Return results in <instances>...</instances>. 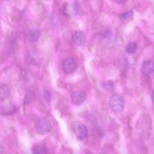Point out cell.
I'll return each instance as SVG.
<instances>
[{"label": "cell", "mask_w": 154, "mask_h": 154, "mask_svg": "<svg viewBox=\"0 0 154 154\" xmlns=\"http://www.w3.org/2000/svg\"><path fill=\"white\" fill-rule=\"evenodd\" d=\"M108 104L110 108L112 111L115 112H120L124 108V99L120 95L113 94L110 97Z\"/></svg>", "instance_id": "obj_1"}, {"label": "cell", "mask_w": 154, "mask_h": 154, "mask_svg": "<svg viewBox=\"0 0 154 154\" xmlns=\"http://www.w3.org/2000/svg\"><path fill=\"white\" fill-rule=\"evenodd\" d=\"M35 127L37 132L41 134L48 132L51 128L49 122L45 118L38 120L35 123Z\"/></svg>", "instance_id": "obj_2"}, {"label": "cell", "mask_w": 154, "mask_h": 154, "mask_svg": "<svg viewBox=\"0 0 154 154\" xmlns=\"http://www.w3.org/2000/svg\"><path fill=\"white\" fill-rule=\"evenodd\" d=\"M62 66L63 72L67 74L74 72L77 66L76 62L72 58H68L65 59L63 62Z\"/></svg>", "instance_id": "obj_3"}, {"label": "cell", "mask_w": 154, "mask_h": 154, "mask_svg": "<svg viewBox=\"0 0 154 154\" xmlns=\"http://www.w3.org/2000/svg\"><path fill=\"white\" fill-rule=\"evenodd\" d=\"M17 110L15 105L11 102H8L2 104L0 106V114L3 116L11 115Z\"/></svg>", "instance_id": "obj_4"}, {"label": "cell", "mask_w": 154, "mask_h": 154, "mask_svg": "<svg viewBox=\"0 0 154 154\" xmlns=\"http://www.w3.org/2000/svg\"><path fill=\"white\" fill-rule=\"evenodd\" d=\"M70 97L72 103L76 105H79L84 101L86 95L83 91H77L73 92L71 95Z\"/></svg>", "instance_id": "obj_5"}, {"label": "cell", "mask_w": 154, "mask_h": 154, "mask_svg": "<svg viewBox=\"0 0 154 154\" xmlns=\"http://www.w3.org/2000/svg\"><path fill=\"white\" fill-rule=\"evenodd\" d=\"M72 39L74 44L78 46H82L84 45L85 42L86 37L85 34L82 32L76 31L73 34Z\"/></svg>", "instance_id": "obj_6"}, {"label": "cell", "mask_w": 154, "mask_h": 154, "mask_svg": "<svg viewBox=\"0 0 154 154\" xmlns=\"http://www.w3.org/2000/svg\"><path fill=\"white\" fill-rule=\"evenodd\" d=\"M153 63L150 60H146L142 63L141 71L142 73L145 75L150 76L154 72Z\"/></svg>", "instance_id": "obj_7"}, {"label": "cell", "mask_w": 154, "mask_h": 154, "mask_svg": "<svg viewBox=\"0 0 154 154\" xmlns=\"http://www.w3.org/2000/svg\"><path fill=\"white\" fill-rule=\"evenodd\" d=\"M10 94V90L8 86L5 83H0V99L5 100L7 98Z\"/></svg>", "instance_id": "obj_8"}, {"label": "cell", "mask_w": 154, "mask_h": 154, "mask_svg": "<svg viewBox=\"0 0 154 154\" xmlns=\"http://www.w3.org/2000/svg\"><path fill=\"white\" fill-rule=\"evenodd\" d=\"M88 130L87 127L83 124H79L77 128V136L80 139L83 140L87 136Z\"/></svg>", "instance_id": "obj_9"}, {"label": "cell", "mask_w": 154, "mask_h": 154, "mask_svg": "<svg viewBox=\"0 0 154 154\" xmlns=\"http://www.w3.org/2000/svg\"><path fill=\"white\" fill-rule=\"evenodd\" d=\"M39 35V32L37 30H31L27 33V37L31 42H35L38 39Z\"/></svg>", "instance_id": "obj_10"}, {"label": "cell", "mask_w": 154, "mask_h": 154, "mask_svg": "<svg viewBox=\"0 0 154 154\" xmlns=\"http://www.w3.org/2000/svg\"><path fill=\"white\" fill-rule=\"evenodd\" d=\"M137 48V44L134 42H129L126 47V51L129 54H133L136 51Z\"/></svg>", "instance_id": "obj_11"}, {"label": "cell", "mask_w": 154, "mask_h": 154, "mask_svg": "<svg viewBox=\"0 0 154 154\" xmlns=\"http://www.w3.org/2000/svg\"><path fill=\"white\" fill-rule=\"evenodd\" d=\"M34 154H44L47 153V150L45 147L42 145H36L34 146L32 150Z\"/></svg>", "instance_id": "obj_12"}, {"label": "cell", "mask_w": 154, "mask_h": 154, "mask_svg": "<svg viewBox=\"0 0 154 154\" xmlns=\"http://www.w3.org/2000/svg\"><path fill=\"white\" fill-rule=\"evenodd\" d=\"M32 94L30 90H28L26 92L24 100V104L27 105L29 104L32 100Z\"/></svg>", "instance_id": "obj_13"}, {"label": "cell", "mask_w": 154, "mask_h": 154, "mask_svg": "<svg viewBox=\"0 0 154 154\" xmlns=\"http://www.w3.org/2000/svg\"><path fill=\"white\" fill-rule=\"evenodd\" d=\"M51 97V94L49 91L46 90L44 91L43 97L46 101L49 102L50 101Z\"/></svg>", "instance_id": "obj_14"}, {"label": "cell", "mask_w": 154, "mask_h": 154, "mask_svg": "<svg viewBox=\"0 0 154 154\" xmlns=\"http://www.w3.org/2000/svg\"><path fill=\"white\" fill-rule=\"evenodd\" d=\"M133 14L132 11H129L123 14L121 17V19L122 21H124L131 17Z\"/></svg>", "instance_id": "obj_15"}, {"label": "cell", "mask_w": 154, "mask_h": 154, "mask_svg": "<svg viewBox=\"0 0 154 154\" xmlns=\"http://www.w3.org/2000/svg\"><path fill=\"white\" fill-rule=\"evenodd\" d=\"M153 90L152 91V94H151V98H152V100L153 102V100H154V94H153Z\"/></svg>", "instance_id": "obj_16"}, {"label": "cell", "mask_w": 154, "mask_h": 154, "mask_svg": "<svg viewBox=\"0 0 154 154\" xmlns=\"http://www.w3.org/2000/svg\"><path fill=\"white\" fill-rule=\"evenodd\" d=\"M117 2H124L125 0H114Z\"/></svg>", "instance_id": "obj_17"}, {"label": "cell", "mask_w": 154, "mask_h": 154, "mask_svg": "<svg viewBox=\"0 0 154 154\" xmlns=\"http://www.w3.org/2000/svg\"><path fill=\"white\" fill-rule=\"evenodd\" d=\"M3 152V149L1 145L0 144V154L2 153Z\"/></svg>", "instance_id": "obj_18"}]
</instances>
